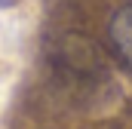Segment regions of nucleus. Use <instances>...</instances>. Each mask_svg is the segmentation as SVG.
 Here are the masks:
<instances>
[{"label":"nucleus","instance_id":"f257e3e1","mask_svg":"<svg viewBox=\"0 0 132 129\" xmlns=\"http://www.w3.org/2000/svg\"><path fill=\"white\" fill-rule=\"evenodd\" d=\"M111 43L120 55V62L132 71V3L120 6L111 19Z\"/></svg>","mask_w":132,"mask_h":129}]
</instances>
